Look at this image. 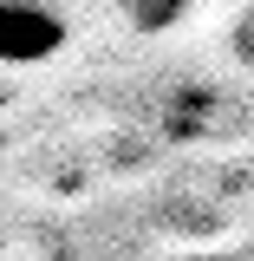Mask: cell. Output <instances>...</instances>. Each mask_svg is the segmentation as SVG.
Returning <instances> with one entry per match:
<instances>
[{"mask_svg":"<svg viewBox=\"0 0 254 261\" xmlns=\"http://www.w3.org/2000/svg\"><path fill=\"white\" fill-rule=\"evenodd\" d=\"M189 7H195V0H124V20L137 33H163V27H176Z\"/></svg>","mask_w":254,"mask_h":261,"instance_id":"7a4b0ae2","label":"cell"},{"mask_svg":"<svg viewBox=\"0 0 254 261\" xmlns=\"http://www.w3.org/2000/svg\"><path fill=\"white\" fill-rule=\"evenodd\" d=\"M65 46V20L46 0H0V65H46Z\"/></svg>","mask_w":254,"mask_h":261,"instance_id":"6da1fadb","label":"cell"},{"mask_svg":"<svg viewBox=\"0 0 254 261\" xmlns=\"http://www.w3.org/2000/svg\"><path fill=\"white\" fill-rule=\"evenodd\" d=\"M195 261H222V255H195Z\"/></svg>","mask_w":254,"mask_h":261,"instance_id":"277c9868","label":"cell"},{"mask_svg":"<svg viewBox=\"0 0 254 261\" xmlns=\"http://www.w3.org/2000/svg\"><path fill=\"white\" fill-rule=\"evenodd\" d=\"M228 53H235V59L254 72V0L241 7V13H235V27H228Z\"/></svg>","mask_w":254,"mask_h":261,"instance_id":"3957f363","label":"cell"}]
</instances>
